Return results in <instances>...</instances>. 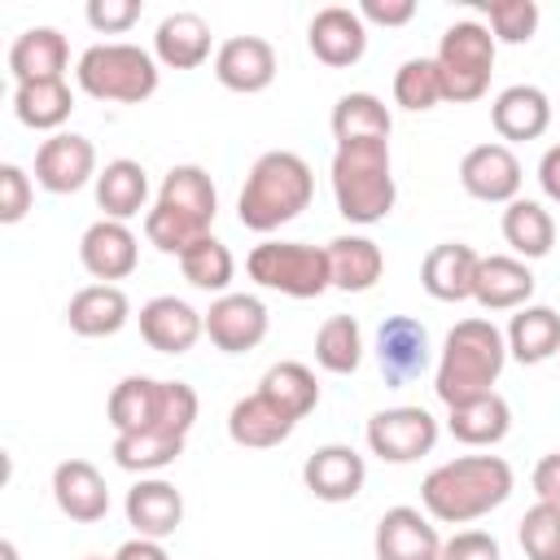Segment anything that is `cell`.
<instances>
[{"label": "cell", "mask_w": 560, "mask_h": 560, "mask_svg": "<svg viewBox=\"0 0 560 560\" xmlns=\"http://www.w3.org/2000/svg\"><path fill=\"white\" fill-rule=\"evenodd\" d=\"M490 122H494V131L503 140H538L551 127V101L534 83H512V88H503L494 96Z\"/></svg>", "instance_id": "obj_26"}, {"label": "cell", "mask_w": 560, "mask_h": 560, "mask_svg": "<svg viewBox=\"0 0 560 560\" xmlns=\"http://www.w3.org/2000/svg\"><path fill=\"white\" fill-rule=\"evenodd\" d=\"M298 429V420L289 416V411H280L267 394H249V398H241L232 411H228V438L236 442V446H245V451H271V446H280L289 433Z\"/></svg>", "instance_id": "obj_25"}, {"label": "cell", "mask_w": 560, "mask_h": 560, "mask_svg": "<svg viewBox=\"0 0 560 560\" xmlns=\"http://www.w3.org/2000/svg\"><path fill=\"white\" fill-rule=\"evenodd\" d=\"M74 109V92L66 79H44V83H18L13 88V114L22 127L31 131H52L70 118Z\"/></svg>", "instance_id": "obj_34"}, {"label": "cell", "mask_w": 560, "mask_h": 560, "mask_svg": "<svg viewBox=\"0 0 560 560\" xmlns=\"http://www.w3.org/2000/svg\"><path fill=\"white\" fill-rule=\"evenodd\" d=\"M0 560H22V556H18V547H13V538H4V542H0Z\"/></svg>", "instance_id": "obj_53"}, {"label": "cell", "mask_w": 560, "mask_h": 560, "mask_svg": "<svg viewBox=\"0 0 560 560\" xmlns=\"http://www.w3.org/2000/svg\"><path fill=\"white\" fill-rule=\"evenodd\" d=\"M328 271H332V289L341 293H368L381 271H385V254L372 236H337L328 241Z\"/></svg>", "instance_id": "obj_28"}, {"label": "cell", "mask_w": 560, "mask_h": 560, "mask_svg": "<svg viewBox=\"0 0 560 560\" xmlns=\"http://www.w3.org/2000/svg\"><path fill=\"white\" fill-rule=\"evenodd\" d=\"M503 241L525 262L547 258L551 245H556V219H551V210L542 201H529V197L508 201V210H503Z\"/></svg>", "instance_id": "obj_32"}, {"label": "cell", "mask_w": 560, "mask_h": 560, "mask_svg": "<svg viewBox=\"0 0 560 560\" xmlns=\"http://www.w3.org/2000/svg\"><path fill=\"white\" fill-rule=\"evenodd\" d=\"M149 201V175L140 162L131 158H114L105 162V171L96 175V206L105 210V219L127 223L131 214H140Z\"/></svg>", "instance_id": "obj_31"}, {"label": "cell", "mask_w": 560, "mask_h": 560, "mask_svg": "<svg viewBox=\"0 0 560 560\" xmlns=\"http://www.w3.org/2000/svg\"><path fill=\"white\" fill-rule=\"evenodd\" d=\"M534 298V271L516 254H481L477 280H472V302L481 311H521Z\"/></svg>", "instance_id": "obj_19"}, {"label": "cell", "mask_w": 560, "mask_h": 560, "mask_svg": "<svg viewBox=\"0 0 560 560\" xmlns=\"http://www.w3.org/2000/svg\"><path fill=\"white\" fill-rule=\"evenodd\" d=\"M315 197V175L306 166V158H298L293 149H271L262 153L249 175L245 188L236 197V219L249 232H276L284 223H293Z\"/></svg>", "instance_id": "obj_3"}, {"label": "cell", "mask_w": 560, "mask_h": 560, "mask_svg": "<svg viewBox=\"0 0 560 560\" xmlns=\"http://www.w3.org/2000/svg\"><path fill=\"white\" fill-rule=\"evenodd\" d=\"M328 127H332V140H337V144L389 140L394 118H389V109H385L381 96H372V92H346V96H337Z\"/></svg>", "instance_id": "obj_33"}, {"label": "cell", "mask_w": 560, "mask_h": 560, "mask_svg": "<svg viewBox=\"0 0 560 560\" xmlns=\"http://www.w3.org/2000/svg\"><path fill=\"white\" fill-rule=\"evenodd\" d=\"M114 560H171V556H166V547H162L158 538H140V534H136V538H127V542L114 551Z\"/></svg>", "instance_id": "obj_51"}, {"label": "cell", "mask_w": 560, "mask_h": 560, "mask_svg": "<svg viewBox=\"0 0 560 560\" xmlns=\"http://www.w3.org/2000/svg\"><path fill=\"white\" fill-rule=\"evenodd\" d=\"M158 389H162V381H153V376H122L109 389V402H105V416H109L114 433L153 429V420H158Z\"/></svg>", "instance_id": "obj_37"}, {"label": "cell", "mask_w": 560, "mask_h": 560, "mask_svg": "<svg viewBox=\"0 0 560 560\" xmlns=\"http://www.w3.org/2000/svg\"><path fill=\"white\" fill-rule=\"evenodd\" d=\"M538 4L534 0H486V26L494 44H529L538 31Z\"/></svg>", "instance_id": "obj_44"}, {"label": "cell", "mask_w": 560, "mask_h": 560, "mask_svg": "<svg viewBox=\"0 0 560 560\" xmlns=\"http://www.w3.org/2000/svg\"><path fill=\"white\" fill-rule=\"evenodd\" d=\"M127 319H131V302L118 284H83L66 306V324L79 337H114Z\"/></svg>", "instance_id": "obj_27"}, {"label": "cell", "mask_w": 560, "mask_h": 560, "mask_svg": "<svg viewBox=\"0 0 560 560\" xmlns=\"http://www.w3.org/2000/svg\"><path fill=\"white\" fill-rule=\"evenodd\" d=\"M52 499L74 525H96L109 512V486L88 459H61L52 468Z\"/></svg>", "instance_id": "obj_20"}, {"label": "cell", "mask_w": 560, "mask_h": 560, "mask_svg": "<svg viewBox=\"0 0 560 560\" xmlns=\"http://www.w3.org/2000/svg\"><path fill=\"white\" fill-rule=\"evenodd\" d=\"M359 18L376 26H407L416 18V0H363Z\"/></svg>", "instance_id": "obj_49"}, {"label": "cell", "mask_w": 560, "mask_h": 560, "mask_svg": "<svg viewBox=\"0 0 560 560\" xmlns=\"http://www.w3.org/2000/svg\"><path fill=\"white\" fill-rule=\"evenodd\" d=\"M306 44L311 52L332 66V70H346L354 66L363 52H368V22L359 18V9H346V4H328L311 18L306 26Z\"/></svg>", "instance_id": "obj_16"}, {"label": "cell", "mask_w": 560, "mask_h": 560, "mask_svg": "<svg viewBox=\"0 0 560 560\" xmlns=\"http://www.w3.org/2000/svg\"><path fill=\"white\" fill-rule=\"evenodd\" d=\"M201 332H206V315L192 311V306H188L184 298H175V293L149 298V302L140 306V337H144L149 350H158V354H188Z\"/></svg>", "instance_id": "obj_15"}, {"label": "cell", "mask_w": 560, "mask_h": 560, "mask_svg": "<svg viewBox=\"0 0 560 560\" xmlns=\"http://www.w3.org/2000/svg\"><path fill=\"white\" fill-rule=\"evenodd\" d=\"M332 197H337L341 219H350L359 228L381 223L398 201V184H394V166H389V140L337 144V153H332Z\"/></svg>", "instance_id": "obj_4"}, {"label": "cell", "mask_w": 560, "mask_h": 560, "mask_svg": "<svg viewBox=\"0 0 560 560\" xmlns=\"http://www.w3.org/2000/svg\"><path fill=\"white\" fill-rule=\"evenodd\" d=\"M79 262L83 271L96 280V284H114V280H127L140 262V241L127 223L118 219H96L83 241H79Z\"/></svg>", "instance_id": "obj_13"}, {"label": "cell", "mask_w": 560, "mask_h": 560, "mask_svg": "<svg viewBox=\"0 0 560 560\" xmlns=\"http://www.w3.org/2000/svg\"><path fill=\"white\" fill-rule=\"evenodd\" d=\"M315 363L332 376H350L363 363V328L354 315H328L315 332Z\"/></svg>", "instance_id": "obj_39"}, {"label": "cell", "mask_w": 560, "mask_h": 560, "mask_svg": "<svg viewBox=\"0 0 560 560\" xmlns=\"http://www.w3.org/2000/svg\"><path fill=\"white\" fill-rule=\"evenodd\" d=\"M267 324H271V315L254 293H223L206 311V337L223 354H245V350L262 346Z\"/></svg>", "instance_id": "obj_12"}, {"label": "cell", "mask_w": 560, "mask_h": 560, "mask_svg": "<svg viewBox=\"0 0 560 560\" xmlns=\"http://www.w3.org/2000/svg\"><path fill=\"white\" fill-rule=\"evenodd\" d=\"M144 236H149V245H153V249H162V254H175V258H184V254H188V249H192V245H197L201 236H210V228L158 201V206H153V210L144 214Z\"/></svg>", "instance_id": "obj_42"}, {"label": "cell", "mask_w": 560, "mask_h": 560, "mask_svg": "<svg viewBox=\"0 0 560 560\" xmlns=\"http://www.w3.org/2000/svg\"><path fill=\"white\" fill-rule=\"evenodd\" d=\"M534 494H538V503H556L560 508V451H551V455H542L538 464H534Z\"/></svg>", "instance_id": "obj_50"}, {"label": "cell", "mask_w": 560, "mask_h": 560, "mask_svg": "<svg viewBox=\"0 0 560 560\" xmlns=\"http://www.w3.org/2000/svg\"><path fill=\"white\" fill-rule=\"evenodd\" d=\"M477 262L481 254L464 241H442L424 254L420 262V284L429 298L438 302H468L472 298V280H477Z\"/></svg>", "instance_id": "obj_21"}, {"label": "cell", "mask_w": 560, "mask_h": 560, "mask_svg": "<svg viewBox=\"0 0 560 560\" xmlns=\"http://www.w3.org/2000/svg\"><path fill=\"white\" fill-rule=\"evenodd\" d=\"M158 201L171 206V210H179V214H188V219H197V223H206V228L214 223V210H219L214 179H210L201 166H192V162L171 166V171L162 175Z\"/></svg>", "instance_id": "obj_35"}, {"label": "cell", "mask_w": 560, "mask_h": 560, "mask_svg": "<svg viewBox=\"0 0 560 560\" xmlns=\"http://www.w3.org/2000/svg\"><path fill=\"white\" fill-rule=\"evenodd\" d=\"M114 464L127 472H162L184 455V438L162 433V429H140V433H114Z\"/></svg>", "instance_id": "obj_38"}, {"label": "cell", "mask_w": 560, "mask_h": 560, "mask_svg": "<svg viewBox=\"0 0 560 560\" xmlns=\"http://www.w3.org/2000/svg\"><path fill=\"white\" fill-rule=\"evenodd\" d=\"M521 162L508 144L490 140V144H472L459 162V184L468 197L490 201V206H508L521 197Z\"/></svg>", "instance_id": "obj_11"}, {"label": "cell", "mask_w": 560, "mask_h": 560, "mask_svg": "<svg viewBox=\"0 0 560 560\" xmlns=\"http://www.w3.org/2000/svg\"><path fill=\"white\" fill-rule=\"evenodd\" d=\"M525 560H560V508L556 503H534L521 525H516Z\"/></svg>", "instance_id": "obj_43"}, {"label": "cell", "mask_w": 560, "mask_h": 560, "mask_svg": "<svg viewBox=\"0 0 560 560\" xmlns=\"http://www.w3.org/2000/svg\"><path fill=\"white\" fill-rule=\"evenodd\" d=\"M376 560H442V538L420 508H389L376 521Z\"/></svg>", "instance_id": "obj_18"}, {"label": "cell", "mask_w": 560, "mask_h": 560, "mask_svg": "<svg viewBox=\"0 0 560 560\" xmlns=\"http://www.w3.org/2000/svg\"><path fill=\"white\" fill-rule=\"evenodd\" d=\"M214 79L241 96L267 92L276 79V48L262 35H232L214 48Z\"/></svg>", "instance_id": "obj_14"}, {"label": "cell", "mask_w": 560, "mask_h": 560, "mask_svg": "<svg viewBox=\"0 0 560 560\" xmlns=\"http://www.w3.org/2000/svg\"><path fill=\"white\" fill-rule=\"evenodd\" d=\"M503 337H508V354L516 363H547L551 354H560V311L529 302L512 315Z\"/></svg>", "instance_id": "obj_29"}, {"label": "cell", "mask_w": 560, "mask_h": 560, "mask_svg": "<svg viewBox=\"0 0 560 560\" xmlns=\"http://www.w3.org/2000/svg\"><path fill=\"white\" fill-rule=\"evenodd\" d=\"M158 57L144 52L140 44H92L74 79L92 101H114V105H140L158 92Z\"/></svg>", "instance_id": "obj_5"}, {"label": "cell", "mask_w": 560, "mask_h": 560, "mask_svg": "<svg viewBox=\"0 0 560 560\" xmlns=\"http://www.w3.org/2000/svg\"><path fill=\"white\" fill-rule=\"evenodd\" d=\"M538 184L551 201H560V144H551L542 158H538Z\"/></svg>", "instance_id": "obj_52"}, {"label": "cell", "mask_w": 560, "mask_h": 560, "mask_svg": "<svg viewBox=\"0 0 560 560\" xmlns=\"http://www.w3.org/2000/svg\"><path fill=\"white\" fill-rule=\"evenodd\" d=\"M197 411H201V402H197V389L188 381H162L153 429L175 433V438H188V429L197 424Z\"/></svg>", "instance_id": "obj_45"}, {"label": "cell", "mask_w": 560, "mask_h": 560, "mask_svg": "<svg viewBox=\"0 0 560 560\" xmlns=\"http://www.w3.org/2000/svg\"><path fill=\"white\" fill-rule=\"evenodd\" d=\"M140 18V0H92L88 4V26L101 35H122Z\"/></svg>", "instance_id": "obj_47"}, {"label": "cell", "mask_w": 560, "mask_h": 560, "mask_svg": "<svg viewBox=\"0 0 560 560\" xmlns=\"http://www.w3.org/2000/svg\"><path fill=\"white\" fill-rule=\"evenodd\" d=\"M127 525L140 534V538H166L179 529L184 521V494L162 481V477H140L131 490H127Z\"/></svg>", "instance_id": "obj_24"}, {"label": "cell", "mask_w": 560, "mask_h": 560, "mask_svg": "<svg viewBox=\"0 0 560 560\" xmlns=\"http://www.w3.org/2000/svg\"><path fill=\"white\" fill-rule=\"evenodd\" d=\"M394 101H398L402 109H411V114H424V109L442 105L446 92H442V70H438V61H433V57H411V61H402V66L394 70Z\"/></svg>", "instance_id": "obj_41"}, {"label": "cell", "mask_w": 560, "mask_h": 560, "mask_svg": "<svg viewBox=\"0 0 560 560\" xmlns=\"http://www.w3.org/2000/svg\"><path fill=\"white\" fill-rule=\"evenodd\" d=\"M88 560H101V556H88Z\"/></svg>", "instance_id": "obj_54"}, {"label": "cell", "mask_w": 560, "mask_h": 560, "mask_svg": "<svg viewBox=\"0 0 560 560\" xmlns=\"http://www.w3.org/2000/svg\"><path fill=\"white\" fill-rule=\"evenodd\" d=\"M446 429L464 446H494L512 429V407H508L503 394H481V398H472L464 407H451L446 411Z\"/></svg>", "instance_id": "obj_30"}, {"label": "cell", "mask_w": 560, "mask_h": 560, "mask_svg": "<svg viewBox=\"0 0 560 560\" xmlns=\"http://www.w3.org/2000/svg\"><path fill=\"white\" fill-rule=\"evenodd\" d=\"M512 464L503 455H459L420 481V503L442 525H468L503 508L512 494Z\"/></svg>", "instance_id": "obj_1"}, {"label": "cell", "mask_w": 560, "mask_h": 560, "mask_svg": "<svg viewBox=\"0 0 560 560\" xmlns=\"http://www.w3.org/2000/svg\"><path fill=\"white\" fill-rule=\"evenodd\" d=\"M503 363H508V337L481 315L459 319L442 341L433 389L446 402V411L464 407V402H472L481 394H494V381H499Z\"/></svg>", "instance_id": "obj_2"}, {"label": "cell", "mask_w": 560, "mask_h": 560, "mask_svg": "<svg viewBox=\"0 0 560 560\" xmlns=\"http://www.w3.org/2000/svg\"><path fill=\"white\" fill-rule=\"evenodd\" d=\"M368 446L385 464H411L438 446V420L424 407H385L368 420Z\"/></svg>", "instance_id": "obj_8"}, {"label": "cell", "mask_w": 560, "mask_h": 560, "mask_svg": "<svg viewBox=\"0 0 560 560\" xmlns=\"http://www.w3.org/2000/svg\"><path fill=\"white\" fill-rule=\"evenodd\" d=\"M245 271H249V280L284 293V298H319L324 289H332L328 249L306 245V241H262L249 249Z\"/></svg>", "instance_id": "obj_7"}, {"label": "cell", "mask_w": 560, "mask_h": 560, "mask_svg": "<svg viewBox=\"0 0 560 560\" xmlns=\"http://www.w3.org/2000/svg\"><path fill=\"white\" fill-rule=\"evenodd\" d=\"M302 481L324 503H350L363 490V481H368V464H363V455L354 446L328 442V446H319V451L306 455Z\"/></svg>", "instance_id": "obj_17"}, {"label": "cell", "mask_w": 560, "mask_h": 560, "mask_svg": "<svg viewBox=\"0 0 560 560\" xmlns=\"http://www.w3.org/2000/svg\"><path fill=\"white\" fill-rule=\"evenodd\" d=\"M35 201V184L18 162L0 166V223H22Z\"/></svg>", "instance_id": "obj_46"}, {"label": "cell", "mask_w": 560, "mask_h": 560, "mask_svg": "<svg viewBox=\"0 0 560 560\" xmlns=\"http://www.w3.org/2000/svg\"><path fill=\"white\" fill-rule=\"evenodd\" d=\"M96 149L88 136L79 131H57L48 136L39 149H35V184L66 197V192H79L88 179H96Z\"/></svg>", "instance_id": "obj_10"}, {"label": "cell", "mask_w": 560, "mask_h": 560, "mask_svg": "<svg viewBox=\"0 0 560 560\" xmlns=\"http://www.w3.org/2000/svg\"><path fill=\"white\" fill-rule=\"evenodd\" d=\"M258 394H267V398H271L280 411H289L293 420H302V416H311V411L319 407L315 372H311L306 363H298V359L271 363V368L262 372V381H258Z\"/></svg>", "instance_id": "obj_36"}, {"label": "cell", "mask_w": 560, "mask_h": 560, "mask_svg": "<svg viewBox=\"0 0 560 560\" xmlns=\"http://www.w3.org/2000/svg\"><path fill=\"white\" fill-rule=\"evenodd\" d=\"M494 35L486 22L477 18H459L442 31L438 39V70H442V92L446 101L455 105H468V101H481L490 92V74H494Z\"/></svg>", "instance_id": "obj_6"}, {"label": "cell", "mask_w": 560, "mask_h": 560, "mask_svg": "<svg viewBox=\"0 0 560 560\" xmlns=\"http://www.w3.org/2000/svg\"><path fill=\"white\" fill-rule=\"evenodd\" d=\"M210 22L192 9H179V13H166L153 31V57L158 66L166 70H197L206 57H210Z\"/></svg>", "instance_id": "obj_22"}, {"label": "cell", "mask_w": 560, "mask_h": 560, "mask_svg": "<svg viewBox=\"0 0 560 560\" xmlns=\"http://www.w3.org/2000/svg\"><path fill=\"white\" fill-rule=\"evenodd\" d=\"M429 332L420 319L411 315H389L381 328H376V363H381V376L385 385L402 389L411 381H420L429 372Z\"/></svg>", "instance_id": "obj_9"}, {"label": "cell", "mask_w": 560, "mask_h": 560, "mask_svg": "<svg viewBox=\"0 0 560 560\" xmlns=\"http://www.w3.org/2000/svg\"><path fill=\"white\" fill-rule=\"evenodd\" d=\"M70 66V44L57 26H26L9 44V70L13 83H44V79H66Z\"/></svg>", "instance_id": "obj_23"}, {"label": "cell", "mask_w": 560, "mask_h": 560, "mask_svg": "<svg viewBox=\"0 0 560 560\" xmlns=\"http://www.w3.org/2000/svg\"><path fill=\"white\" fill-rule=\"evenodd\" d=\"M442 560H503L494 534L486 529H459L442 542Z\"/></svg>", "instance_id": "obj_48"}, {"label": "cell", "mask_w": 560, "mask_h": 560, "mask_svg": "<svg viewBox=\"0 0 560 560\" xmlns=\"http://www.w3.org/2000/svg\"><path fill=\"white\" fill-rule=\"evenodd\" d=\"M179 271H184V280H188L192 289L223 298L228 284H232V276H236V258H232V249H228L219 236H201V241L179 258Z\"/></svg>", "instance_id": "obj_40"}]
</instances>
